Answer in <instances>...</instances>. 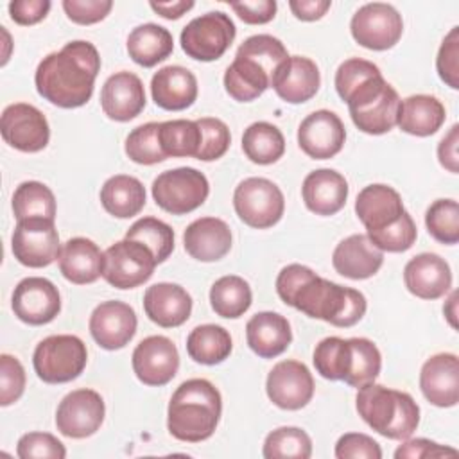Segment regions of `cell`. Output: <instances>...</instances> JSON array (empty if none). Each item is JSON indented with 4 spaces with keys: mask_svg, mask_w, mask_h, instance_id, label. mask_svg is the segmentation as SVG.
<instances>
[{
    "mask_svg": "<svg viewBox=\"0 0 459 459\" xmlns=\"http://www.w3.org/2000/svg\"><path fill=\"white\" fill-rule=\"evenodd\" d=\"M99 70L100 56L95 45L75 39L39 61L34 74L36 90L54 106L79 108L91 99Z\"/></svg>",
    "mask_w": 459,
    "mask_h": 459,
    "instance_id": "6da1fadb",
    "label": "cell"
},
{
    "mask_svg": "<svg viewBox=\"0 0 459 459\" xmlns=\"http://www.w3.org/2000/svg\"><path fill=\"white\" fill-rule=\"evenodd\" d=\"M221 412L219 389L210 380L190 378L174 391L169 402L167 429L179 441L199 443L215 432Z\"/></svg>",
    "mask_w": 459,
    "mask_h": 459,
    "instance_id": "7a4b0ae2",
    "label": "cell"
},
{
    "mask_svg": "<svg viewBox=\"0 0 459 459\" xmlns=\"http://www.w3.org/2000/svg\"><path fill=\"white\" fill-rule=\"evenodd\" d=\"M289 307L333 326L350 328L364 317L368 303L360 290L342 287L312 273L294 292Z\"/></svg>",
    "mask_w": 459,
    "mask_h": 459,
    "instance_id": "3957f363",
    "label": "cell"
},
{
    "mask_svg": "<svg viewBox=\"0 0 459 459\" xmlns=\"http://www.w3.org/2000/svg\"><path fill=\"white\" fill-rule=\"evenodd\" d=\"M355 407L359 416L380 436L403 441L420 423V407L409 393L369 382L359 387Z\"/></svg>",
    "mask_w": 459,
    "mask_h": 459,
    "instance_id": "277c9868",
    "label": "cell"
},
{
    "mask_svg": "<svg viewBox=\"0 0 459 459\" xmlns=\"http://www.w3.org/2000/svg\"><path fill=\"white\" fill-rule=\"evenodd\" d=\"M86 344L70 333L48 335L38 342L32 366L45 384H66L75 380L86 368Z\"/></svg>",
    "mask_w": 459,
    "mask_h": 459,
    "instance_id": "5b68a950",
    "label": "cell"
},
{
    "mask_svg": "<svg viewBox=\"0 0 459 459\" xmlns=\"http://www.w3.org/2000/svg\"><path fill=\"white\" fill-rule=\"evenodd\" d=\"M156 204L172 213L185 215L197 210L210 194L208 179L194 167H178L158 174L151 186Z\"/></svg>",
    "mask_w": 459,
    "mask_h": 459,
    "instance_id": "8992f818",
    "label": "cell"
},
{
    "mask_svg": "<svg viewBox=\"0 0 459 459\" xmlns=\"http://www.w3.org/2000/svg\"><path fill=\"white\" fill-rule=\"evenodd\" d=\"M237 34L233 20L222 11H210L190 20L179 36L183 52L195 61H215L224 56Z\"/></svg>",
    "mask_w": 459,
    "mask_h": 459,
    "instance_id": "52a82bcc",
    "label": "cell"
},
{
    "mask_svg": "<svg viewBox=\"0 0 459 459\" xmlns=\"http://www.w3.org/2000/svg\"><path fill=\"white\" fill-rule=\"evenodd\" d=\"M233 208L244 224L265 230L283 217L285 199L278 185L271 179L247 178L233 192Z\"/></svg>",
    "mask_w": 459,
    "mask_h": 459,
    "instance_id": "ba28073f",
    "label": "cell"
},
{
    "mask_svg": "<svg viewBox=\"0 0 459 459\" xmlns=\"http://www.w3.org/2000/svg\"><path fill=\"white\" fill-rule=\"evenodd\" d=\"M158 265L149 247L136 240H118L104 251L102 278L115 289H134L145 283Z\"/></svg>",
    "mask_w": 459,
    "mask_h": 459,
    "instance_id": "9c48e42d",
    "label": "cell"
},
{
    "mask_svg": "<svg viewBox=\"0 0 459 459\" xmlns=\"http://www.w3.org/2000/svg\"><path fill=\"white\" fill-rule=\"evenodd\" d=\"M353 39L369 50L393 48L403 32L402 14L384 2L364 4L355 11L350 22Z\"/></svg>",
    "mask_w": 459,
    "mask_h": 459,
    "instance_id": "30bf717a",
    "label": "cell"
},
{
    "mask_svg": "<svg viewBox=\"0 0 459 459\" xmlns=\"http://www.w3.org/2000/svg\"><path fill=\"white\" fill-rule=\"evenodd\" d=\"M11 249L14 258L32 269L47 267L59 258V233L50 219H23L16 221Z\"/></svg>",
    "mask_w": 459,
    "mask_h": 459,
    "instance_id": "8fae6325",
    "label": "cell"
},
{
    "mask_svg": "<svg viewBox=\"0 0 459 459\" xmlns=\"http://www.w3.org/2000/svg\"><path fill=\"white\" fill-rule=\"evenodd\" d=\"M0 133L7 145L22 152H39L50 140L47 117L27 102L9 104L2 111Z\"/></svg>",
    "mask_w": 459,
    "mask_h": 459,
    "instance_id": "7c38bea8",
    "label": "cell"
},
{
    "mask_svg": "<svg viewBox=\"0 0 459 459\" xmlns=\"http://www.w3.org/2000/svg\"><path fill=\"white\" fill-rule=\"evenodd\" d=\"M106 407L102 396L93 389H75L68 393L57 405L56 427L72 439L93 436L104 421Z\"/></svg>",
    "mask_w": 459,
    "mask_h": 459,
    "instance_id": "4fadbf2b",
    "label": "cell"
},
{
    "mask_svg": "<svg viewBox=\"0 0 459 459\" xmlns=\"http://www.w3.org/2000/svg\"><path fill=\"white\" fill-rule=\"evenodd\" d=\"M11 307L20 321L39 326L54 321L61 312V296L50 280L29 276L14 287Z\"/></svg>",
    "mask_w": 459,
    "mask_h": 459,
    "instance_id": "5bb4252c",
    "label": "cell"
},
{
    "mask_svg": "<svg viewBox=\"0 0 459 459\" xmlns=\"http://www.w3.org/2000/svg\"><path fill=\"white\" fill-rule=\"evenodd\" d=\"M265 391L276 407L285 411H299L314 396V378L303 362L281 360L269 371Z\"/></svg>",
    "mask_w": 459,
    "mask_h": 459,
    "instance_id": "9a60e30c",
    "label": "cell"
},
{
    "mask_svg": "<svg viewBox=\"0 0 459 459\" xmlns=\"http://www.w3.org/2000/svg\"><path fill=\"white\" fill-rule=\"evenodd\" d=\"M136 378L145 385L169 384L179 368V353L176 344L165 335H149L140 341L131 357Z\"/></svg>",
    "mask_w": 459,
    "mask_h": 459,
    "instance_id": "2e32d148",
    "label": "cell"
},
{
    "mask_svg": "<svg viewBox=\"0 0 459 459\" xmlns=\"http://www.w3.org/2000/svg\"><path fill=\"white\" fill-rule=\"evenodd\" d=\"M138 326L136 312L131 305L117 299L102 301L90 316V333L104 350H120L134 337Z\"/></svg>",
    "mask_w": 459,
    "mask_h": 459,
    "instance_id": "e0dca14e",
    "label": "cell"
},
{
    "mask_svg": "<svg viewBox=\"0 0 459 459\" xmlns=\"http://www.w3.org/2000/svg\"><path fill=\"white\" fill-rule=\"evenodd\" d=\"M346 140L342 120L328 109L307 115L298 127L299 149L314 160H328L341 152Z\"/></svg>",
    "mask_w": 459,
    "mask_h": 459,
    "instance_id": "ac0fdd59",
    "label": "cell"
},
{
    "mask_svg": "<svg viewBox=\"0 0 459 459\" xmlns=\"http://www.w3.org/2000/svg\"><path fill=\"white\" fill-rule=\"evenodd\" d=\"M145 90L142 79L127 70L109 75L100 90V108L115 122H129L145 108Z\"/></svg>",
    "mask_w": 459,
    "mask_h": 459,
    "instance_id": "d6986e66",
    "label": "cell"
},
{
    "mask_svg": "<svg viewBox=\"0 0 459 459\" xmlns=\"http://www.w3.org/2000/svg\"><path fill=\"white\" fill-rule=\"evenodd\" d=\"M403 281L411 294L421 299L443 298L452 287V271L436 253H420L403 267Z\"/></svg>",
    "mask_w": 459,
    "mask_h": 459,
    "instance_id": "ffe728a7",
    "label": "cell"
},
{
    "mask_svg": "<svg viewBox=\"0 0 459 459\" xmlns=\"http://www.w3.org/2000/svg\"><path fill=\"white\" fill-rule=\"evenodd\" d=\"M420 389L436 407H454L459 402V359L437 353L427 359L420 371Z\"/></svg>",
    "mask_w": 459,
    "mask_h": 459,
    "instance_id": "44dd1931",
    "label": "cell"
},
{
    "mask_svg": "<svg viewBox=\"0 0 459 459\" xmlns=\"http://www.w3.org/2000/svg\"><path fill=\"white\" fill-rule=\"evenodd\" d=\"M321 84L317 65L305 56H289L276 70L271 88L289 104H301L310 100Z\"/></svg>",
    "mask_w": 459,
    "mask_h": 459,
    "instance_id": "7402d4cb",
    "label": "cell"
},
{
    "mask_svg": "<svg viewBox=\"0 0 459 459\" xmlns=\"http://www.w3.org/2000/svg\"><path fill=\"white\" fill-rule=\"evenodd\" d=\"M384 264L380 251L364 233H355L341 240L332 255L333 269L350 280H366L378 273Z\"/></svg>",
    "mask_w": 459,
    "mask_h": 459,
    "instance_id": "603a6c76",
    "label": "cell"
},
{
    "mask_svg": "<svg viewBox=\"0 0 459 459\" xmlns=\"http://www.w3.org/2000/svg\"><path fill=\"white\" fill-rule=\"evenodd\" d=\"M143 310L158 326L176 328L190 317L192 298L181 285L160 281L147 287L143 294Z\"/></svg>",
    "mask_w": 459,
    "mask_h": 459,
    "instance_id": "cb8c5ba5",
    "label": "cell"
},
{
    "mask_svg": "<svg viewBox=\"0 0 459 459\" xmlns=\"http://www.w3.org/2000/svg\"><path fill=\"white\" fill-rule=\"evenodd\" d=\"M305 206L316 215H333L341 212L348 199V181L332 169L312 170L301 185Z\"/></svg>",
    "mask_w": 459,
    "mask_h": 459,
    "instance_id": "d4e9b609",
    "label": "cell"
},
{
    "mask_svg": "<svg viewBox=\"0 0 459 459\" xmlns=\"http://www.w3.org/2000/svg\"><path fill=\"white\" fill-rule=\"evenodd\" d=\"M185 251L199 262H217L231 249V230L217 217H201L183 233Z\"/></svg>",
    "mask_w": 459,
    "mask_h": 459,
    "instance_id": "484cf974",
    "label": "cell"
},
{
    "mask_svg": "<svg viewBox=\"0 0 459 459\" xmlns=\"http://www.w3.org/2000/svg\"><path fill=\"white\" fill-rule=\"evenodd\" d=\"M151 95L156 106L167 111L190 108L197 99L195 75L179 65L160 68L151 79Z\"/></svg>",
    "mask_w": 459,
    "mask_h": 459,
    "instance_id": "4316f807",
    "label": "cell"
},
{
    "mask_svg": "<svg viewBox=\"0 0 459 459\" xmlns=\"http://www.w3.org/2000/svg\"><path fill=\"white\" fill-rule=\"evenodd\" d=\"M403 212L405 208L400 194L389 185H368L355 199V213L366 231H377L396 222Z\"/></svg>",
    "mask_w": 459,
    "mask_h": 459,
    "instance_id": "83f0119b",
    "label": "cell"
},
{
    "mask_svg": "<svg viewBox=\"0 0 459 459\" xmlns=\"http://www.w3.org/2000/svg\"><path fill=\"white\" fill-rule=\"evenodd\" d=\"M247 346L262 359L281 355L290 341L292 330L287 317L278 312H258L246 325Z\"/></svg>",
    "mask_w": 459,
    "mask_h": 459,
    "instance_id": "f1b7e54d",
    "label": "cell"
},
{
    "mask_svg": "<svg viewBox=\"0 0 459 459\" xmlns=\"http://www.w3.org/2000/svg\"><path fill=\"white\" fill-rule=\"evenodd\" d=\"M102 260L104 253L99 246L84 237L68 238L61 246L57 258L61 274L75 285H86L99 280V276H102Z\"/></svg>",
    "mask_w": 459,
    "mask_h": 459,
    "instance_id": "f546056e",
    "label": "cell"
},
{
    "mask_svg": "<svg viewBox=\"0 0 459 459\" xmlns=\"http://www.w3.org/2000/svg\"><path fill=\"white\" fill-rule=\"evenodd\" d=\"M446 118L443 102L434 95H411L400 102L396 126L412 136H430Z\"/></svg>",
    "mask_w": 459,
    "mask_h": 459,
    "instance_id": "4dcf8cb0",
    "label": "cell"
},
{
    "mask_svg": "<svg viewBox=\"0 0 459 459\" xmlns=\"http://www.w3.org/2000/svg\"><path fill=\"white\" fill-rule=\"evenodd\" d=\"M273 75L255 59L237 52L233 63L224 72V88L238 102H251L271 88Z\"/></svg>",
    "mask_w": 459,
    "mask_h": 459,
    "instance_id": "1f68e13d",
    "label": "cell"
},
{
    "mask_svg": "<svg viewBox=\"0 0 459 459\" xmlns=\"http://www.w3.org/2000/svg\"><path fill=\"white\" fill-rule=\"evenodd\" d=\"M126 47L129 57L136 65L151 68L165 61L172 54L174 38L169 29L158 23H143L129 32Z\"/></svg>",
    "mask_w": 459,
    "mask_h": 459,
    "instance_id": "d6a6232c",
    "label": "cell"
},
{
    "mask_svg": "<svg viewBox=\"0 0 459 459\" xmlns=\"http://www.w3.org/2000/svg\"><path fill=\"white\" fill-rule=\"evenodd\" d=\"M100 203L109 215L129 219L138 215L145 206V188L134 176L117 174L102 185Z\"/></svg>",
    "mask_w": 459,
    "mask_h": 459,
    "instance_id": "836d02e7",
    "label": "cell"
},
{
    "mask_svg": "<svg viewBox=\"0 0 459 459\" xmlns=\"http://www.w3.org/2000/svg\"><path fill=\"white\" fill-rule=\"evenodd\" d=\"M400 102L398 91L387 82L384 91L375 100L359 109H350L351 122L366 134L389 133L398 122Z\"/></svg>",
    "mask_w": 459,
    "mask_h": 459,
    "instance_id": "e575fe53",
    "label": "cell"
},
{
    "mask_svg": "<svg viewBox=\"0 0 459 459\" xmlns=\"http://www.w3.org/2000/svg\"><path fill=\"white\" fill-rule=\"evenodd\" d=\"M233 342L226 328L219 325L195 326L186 337V353L192 360L206 366L224 362L231 353Z\"/></svg>",
    "mask_w": 459,
    "mask_h": 459,
    "instance_id": "d590c367",
    "label": "cell"
},
{
    "mask_svg": "<svg viewBox=\"0 0 459 459\" xmlns=\"http://www.w3.org/2000/svg\"><path fill=\"white\" fill-rule=\"evenodd\" d=\"M382 368V355L377 344L366 337L348 339V359L342 380L351 387L375 382Z\"/></svg>",
    "mask_w": 459,
    "mask_h": 459,
    "instance_id": "8d00e7d4",
    "label": "cell"
},
{
    "mask_svg": "<svg viewBox=\"0 0 459 459\" xmlns=\"http://www.w3.org/2000/svg\"><path fill=\"white\" fill-rule=\"evenodd\" d=\"M253 294L249 283L237 276V274H226L210 289V303L217 316L226 319H237L247 312L251 307Z\"/></svg>",
    "mask_w": 459,
    "mask_h": 459,
    "instance_id": "74e56055",
    "label": "cell"
},
{
    "mask_svg": "<svg viewBox=\"0 0 459 459\" xmlns=\"http://www.w3.org/2000/svg\"><path fill=\"white\" fill-rule=\"evenodd\" d=\"M244 154L258 165H271L285 152L281 131L269 122H253L242 134Z\"/></svg>",
    "mask_w": 459,
    "mask_h": 459,
    "instance_id": "f35d334b",
    "label": "cell"
},
{
    "mask_svg": "<svg viewBox=\"0 0 459 459\" xmlns=\"http://www.w3.org/2000/svg\"><path fill=\"white\" fill-rule=\"evenodd\" d=\"M13 213L16 221L23 219H56L54 192L39 181H23L13 194Z\"/></svg>",
    "mask_w": 459,
    "mask_h": 459,
    "instance_id": "ab89813d",
    "label": "cell"
},
{
    "mask_svg": "<svg viewBox=\"0 0 459 459\" xmlns=\"http://www.w3.org/2000/svg\"><path fill=\"white\" fill-rule=\"evenodd\" d=\"M160 145L167 158H195L201 147V129L195 120L160 122Z\"/></svg>",
    "mask_w": 459,
    "mask_h": 459,
    "instance_id": "60d3db41",
    "label": "cell"
},
{
    "mask_svg": "<svg viewBox=\"0 0 459 459\" xmlns=\"http://www.w3.org/2000/svg\"><path fill=\"white\" fill-rule=\"evenodd\" d=\"M262 454L265 459H308L312 439L299 427H278L267 434Z\"/></svg>",
    "mask_w": 459,
    "mask_h": 459,
    "instance_id": "b9f144b4",
    "label": "cell"
},
{
    "mask_svg": "<svg viewBox=\"0 0 459 459\" xmlns=\"http://www.w3.org/2000/svg\"><path fill=\"white\" fill-rule=\"evenodd\" d=\"M126 238L136 240L149 247L158 264L165 262L174 251V230L156 217H142L133 222L126 233Z\"/></svg>",
    "mask_w": 459,
    "mask_h": 459,
    "instance_id": "7bdbcfd3",
    "label": "cell"
},
{
    "mask_svg": "<svg viewBox=\"0 0 459 459\" xmlns=\"http://www.w3.org/2000/svg\"><path fill=\"white\" fill-rule=\"evenodd\" d=\"M124 151L127 158L138 165H154L167 160L160 145V122H147L134 127L127 138Z\"/></svg>",
    "mask_w": 459,
    "mask_h": 459,
    "instance_id": "ee69618b",
    "label": "cell"
},
{
    "mask_svg": "<svg viewBox=\"0 0 459 459\" xmlns=\"http://www.w3.org/2000/svg\"><path fill=\"white\" fill-rule=\"evenodd\" d=\"M425 224L432 238L452 246L459 242V204L454 199L434 201L425 213Z\"/></svg>",
    "mask_w": 459,
    "mask_h": 459,
    "instance_id": "f6af8a7d",
    "label": "cell"
},
{
    "mask_svg": "<svg viewBox=\"0 0 459 459\" xmlns=\"http://www.w3.org/2000/svg\"><path fill=\"white\" fill-rule=\"evenodd\" d=\"M348 359V339L325 337L314 348L316 371L326 380H342Z\"/></svg>",
    "mask_w": 459,
    "mask_h": 459,
    "instance_id": "bcb514c9",
    "label": "cell"
},
{
    "mask_svg": "<svg viewBox=\"0 0 459 459\" xmlns=\"http://www.w3.org/2000/svg\"><path fill=\"white\" fill-rule=\"evenodd\" d=\"M366 235L380 251L403 253L411 249L412 244L416 242L418 230L409 212H403L396 222L377 231H368Z\"/></svg>",
    "mask_w": 459,
    "mask_h": 459,
    "instance_id": "7dc6e473",
    "label": "cell"
},
{
    "mask_svg": "<svg viewBox=\"0 0 459 459\" xmlns=\"http://www.w3.org/2000/svg\"><path fill=\"white\" fill-rule=\"evenodd\" d=\"M195 122L201 129V147L195 158L201 161H213L222 158L231 143L228 126L215 117H203Z\"/></svg>",
    "mask_w": 459,
    "mask_h": 459,
    "instance_id": "c3c4849f",
    "label": "cell"
},
{
    "mask_svg": "<svg viewBox=\"0 0 459 459\" xmlns=\"http://www.w3.org/2000/svg\"><path fill=\"white\" fill-rule=\"evenodd\" d=\"M382 74L380 68L368 61V59H360V57H350L346 61H342L335 72V90L337 95L346 102V99L357 90L360 88L366 81H369L371 77Z\"/></svg>",
    "mask_w": 459,
    "mask_h": 459,
    "instance_id": "681fc988",
    "label": "cell"
},
{
    "mask_svg": "<svg viewBox=\"0 0 459 459\" xmlns=\"http://www.w3.org/2000/svg\"><path fill=\"white\" fill-rule=\"evenodd\" d=\"M16 455L20 459H65V445L48 432H27L18 439Z\"/></svg>",
    "mask_w": 459,
    "mask_h": 459,
    "instance_id": "f907efd6",
    "label": "cell"
},
{
    "mask_svg": "<svg viewBox=\"0 0 459 459\" xmlns=\"http://www.w3.org/2000/svg\"><path fill=\"white\" fill-rule=\"evenodd\" d=\"M25 391V369L22 362L9 355H0V405L14 403Z\"/></svg>",
    "mask_w": 459,
    "mask_h": 459,
    "instance_id": "816d5d0a",
    "label": "cell"
},
{
    "mask_svg": "<svg viewBox=\"0 0 459 459\" xmlns=\"http://www.w3.org/2000/svg\"><path fill=\"white\" fill-rule=\"evenodd\" d=\"M436 68L443 82L452 90H459V27H452L445 36L436 57Z\"/></svg>",
    "mask_w": 459,
    "mask_h": 459,
    "instance_id": "f5cc1de1",
    "label": "cell"
},
{
    "mask_svg": "<svg viewBox=\"0 0 459 459\" xmlns=\"http://www.w3.org/2000/svg\"><path fill=\"white\" fill-rule=\"evenodd\" d=\"M335 457L337 459H380L382 448L373 437L366 434L348 432L337 439Z\"/></svg>",
    "mask_w": 459,
    "mask_h": 459,
    "instance_id": "db71d44e",
    "label": "cell"
},
{
    "mask_svg": "<svg viewBox=\"0 0 459 459\" xmlns=\"http://www.w3.org/2000/svg\"><path fill=\"white\" fill-rule=\"evenodd\" d=\"M113 7L111 0H63L66 16L79 25H91L102 22Z\"/></svg>",
    "mask_w": 459,
    "mask_h": 459,
    "instance_id": "11a10c76",
    "label": "cell"
},
{
    "mask_svg": "<svg viewBox=\"0 0 459 459\" xmlns=\"http://www.w3.org/2000/svg\"><path fill=\"white\" fill-rule=\"evenodd\" d=\"M405 443H402L396 452L394 457L402 459V457H409V459H425V457H446V455H457L455 448H448L443 445H437L430 439L425 437H416V439H403Z\"/></svg>",
    "mask_w": 459,
    "mask_h": 459,
    "instance_id": "9f6ffc18",
    "label": "cell"
},
{
    "mask_svg": "<svg viewBox=\"0 0 459 459\" xmlns=\"http://www.w3.org/2000/svg\"><path fill=\"white\" fill-rule=\"evenodd\" d=\"M230 7L238 14L244 23L262 25L276 16L274 0H255V2H231Z\"/></svg>",
    "mask_w": 459,
    "mask_h": 459,
    "instance_id": "6f0895ef",
    "label": "cell"
},
{
    "mask_svg": "<svg viewBox=\"0 0 459 459\" xmlns=\"http://www.w3.org/2000/svg\"><path fill=\"white\" fill-rule=\"evenodd\" d=\"M50 7L48 0H14L9 4V14L18 25H34L48 14Z\"/></svg>",
    "mask_w": 459,
    "mask_h": 459,
    "instance_id": "680465c9",
    "label": "cell"
},
{
    "mask_svg": "<svg viewBox=\"0 0 459 459\" xmlns=\"http://www.w3.org/2000/svg\"><path fill=\"white\" fill-rule=\"evenodd\" d=\"M457 143H459V126L454 124L450 131L441 138L437 145V158L439 163L452 174H457L459 170V156H457Z\"/></svg>",
    "mask_w": 459,
    "mask_h": 459,
    "instance_id": "91938a15",
    "label": "cell"
},
{
    "mask_svg": "<svg viewBox=\"0 0 459 459\" xmlns=\"http://www.w3.org/2000/svg\"><path fill=\"white\" fill-rule=\"evenodd\" d=\"M289 7L292 14L301 22H316L326 14L332 7L330 0H290Z\"/></svg>",
    "mask_w": 459,
    "mask_h": 459,
    "instance_id": "94428289",
    "label": "cell"
},
{
    "mask_svg": "<svg viewBox=\"0 0 459 459\" xmlns=\"http://www.w3.org/2000/svg\"><path fill=\"white\" fill-rule=\"evenodd\" d=\"M151 9L167 20H178L186 14L195 4L192 0H176V2H151Z\"/></svg>",
    "mask_w": 459,
    "mask_h": 459,
    "instance_id": "6125c7cd",
    "label": "cell"
},
{
    "mask_svg": "<svg viewBox=\"0 0 459 459\" xmlns=\"http://www.w3.org/2000/svg\"><path fill=\"white\" fill-rule=\"evenodd\" d=\"M443 314H445V317L448 319L450 326H452V328H457V292H455V290H454V292L450 294V298L445 301Z\"/></svg>",
    "mask_w": 459,
    "mask_h": 459,
    "instance_id": "be15d7a7",
    "label": "cell"
}]
</instances>
